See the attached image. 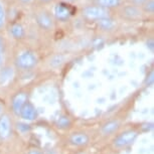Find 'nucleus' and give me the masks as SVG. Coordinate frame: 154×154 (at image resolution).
I'll return each mask as SVG.
<instances>
[{
    "label": "nucleus",
    "mask_w": 154,
    "mask_h": 154,
    "mask_svg": "<svg viewBox=\"0 0 154 154\" xmlns=\"http://www.w3.org/2000/svg\"><path fill=\"white\" fill-rule=\"evenodd\" d=\"M37 60L36 57L31 51H23L19 54L16 59V65L19 69H28L33 68L36 65Z\"/></svg>",
    "instance_id": "nucleus-1"
},
{
    "label": "nucleus",
    "mask_w": 154,
    "mask_h": 154,
    "mask_svg": "<svg viewBox=\"0 0 154 154\" xmlns=\"http://www.w3.org/2000/svg\"><path fill=\"white\" fill-rule=\"evenodd\" d=\"M84 16L89 19H102L109 17V11L100 6H88L83 10Z\"/></svg>",
    "instance_id": "nucleus-2"
},
{
    "label": "nucleus",
    "mask_w": 154,
    "mask_h": 154,
    "mask_svg": "<svg viewBox=\"0 0 154 154\" xmlns=\"http://www.w3.org/2000/svg\"><path fill=\"white\" fill-rule=\"evenodd\" d=\"M137 137V132L134 130L123 132L114 140V145L116 147H125L127 145H130Z\"/></svg>",
    "instance_id": "nucleus-3"
},
{
    "label": "nucleus",
    "mask_w": 154,
    "mask_h": 154,
    "mask_svg": "<svg viewBox=\"0 0 154 154\" xmlns=\"http://www.w3.org/2000/svg\"><path fill=\"white\" fill-rule=\"evenodd\" d=\"M27 103V95L25 93H18L12 100V110L16 115H19L22 108Z\"/></svg>",
    "instance_id": "nucleus-4"
},
{
    "label": "nucleus",
    "mask_w": 154,
    "mask_h": 154,
    "mask_svg": "<svg viewBox=\"0 0 154 154\" xmlns=\"http://www.w3.org/2000/svg\"><path fill=\"white\" fill-rule=\"evenodd\" d=\"M11 131L10 120L7 115H3L0 117V138L6 139L9 137Z\"/></svg>",
    "instance_id": "nucleus-5"
},
{
    "label": "nucleus",
    "mask_w": 154,
    "mask_h": 154,
    "mask_svg": "<svg viewBox=\"0 0 154 154\" xmlns=\"http://www.w3.org/2000/svg\"><path fill=\"white\" fill-rule=\"evenodd\" d=\"M20 116H21L22 119L26 121H32L34 119L36 118L37 116V113H36V110L35 108L31 105L29 103H26L24 105V107L22 108L21 112H20Z\"/></svg>",
    "instance_id": "nucleus-6"
},
{
    "label": "nucleus",
    "mask_w": 154,
    "mask_h": 154,
    "mask_svg": "<svg viewBox=\"0 0 154 154\" xmlns=\"http://www.w3.org/2000/svg\"><path fill=\"white\" fill-rule=\"evenodd\" d=\"M69 141L72 145H75V146H83L89 142V137L85 133H75L74 135H72Z\"/></svg>",
    "instance_id": "nucleus-7"
},
{
    "label": "nucleus",
    "mask_w": 154,
    "mask_h": 154,
    "mask_svg": "<svg viewBox=\"0 0 154 154\" xmlns=\"http://www.w3.org/2000/svg\"><path fill=\"white\" fill-rule=\"evenodd\" d=\"M69 10L66 7H65L63 5H60V4H57L54 7V15L59 20H66L69 17Z\"/></svg>",
    "instance_id": "nucleus-8"
},
{
    "label": "nucleus",
    "mask_w": 154,
    "mask_h": 154,
    "mask_svg": "<svg viewBox=\"0 0 154 154\" xmlns=\"http://www.w3.org/2000/svg\"><path fill=\"white\" fill-rule=\"evenodd\" d=\"M37 22L39 23V25L45 29H49L51 26H53V22H51V19L49 18L48 15H46L45 13H42L37 16Z\"/></svg>",
    "instance_id": "nucleus-9"
},
{
    "label": "nucleus",
    "mask_w": 154,
    "mask_h": 154,
    "mask_svg": "<svg viewBox=\"0 0 154 154\" xmlns=\"http://www.w3.org/2000/svg\"><path fill=\"white\" fill-rule=\"evenodd\" d=\"M118 126H119L118 121L108 122V123L104 125L103 128H102V133H103V134H111L115 130L118 129Z\"/></svg>",
    "instance_id": "nucleus-10"
},
{
    "label": "nucleus",
    "mask_w": 154,
    "mask_h": 154,
    "mask_svg": "<svg viewBox=\"0 0 154 154\" xmlns=\"http://www.w3.org/2000/svg\"><path fill=\"white\" fill-rule=\"evenodd\" d=\"M13 75V71L12 69L7 68L4 69L3 71L0 72V84H5L9 81Z\"/></svg>",
    "instance_id": "nucleus-11"
},
{
    "label": "nucleus",
    "mask_w": 154,
    "mask_h": 154,
    "mask_svg": "<svg viewBox=\"0 0 154 154\" xmlns=\"http://www.w3.org/2000/svg\"><path fill=\"white\" fill-rule=\"evenodd\" d=\"M98 5L103 8H111L116 7L120 4V0H97Z\"/></svg>",
    "instance_id": "nucleus-12"
},
{
    "label": "nucleus",
    "mask_w": 154,
    "mask_h": 154,
    "mask_svg": "<svg viewBox=\"0 0 154 154\" xmlns=\"http://www.w3.org/2000/svg\"><path fill=\"white\" fill-rule=\"evenodd\" d=\"M99 25H100L103 29H111V28L114 26V23H113L112 19H110L109 17H106V18L99 19Z\"/></svg>",
    "instance_id": "nucleus-13"
},
{
    "label": "nucleus",
    "mask_w": 154,
    "mask_h": 154,
    "mask_svg": "<svg viewBox=\"0 0 154 154\" xmlns=\"http://www.w3.org/2000/svg\"><path fill=\"white\" fill-rule=\"evenodd\" d=\"M11 33H12V35L15 37V38H21L23 36V34H24V31H23V28L21 25L15 24L11 28Z\"/></svg>",
    "instance_id": "nucleus-14"
},
{
    "label": "nucleus",
    "mask_w": 154,
    "mask_h": 154,
    "mask_svg": "<svg viewBox=\"0 0 154 154\" xmlns=\"http://www.w3.org/2000/svg\"><path fill=\"white\" fill-rule=\"evenodd\" d=\"M57 124V127L66 129V128H69V125H71V120H69V118L66 117V116H62V117L59 118Z\"/></svg>",
    "instance_id": "nucleus-15"
},
{
    "label": "nucleus",
    "mask_w": 154,
    "mask_h": 154,
    "mask_svg": "<svg viewBox=\"0 0 154 154\" xmlns=\"http://www.w3.org/2000/svg\"><path fill=\"white\" fill-rule=\"evenodd\" d=\"M125 13H126L128 16H131V17L138 16L139 14H140V12H139V10H138L136 7H134V6H129V7H127L126 9H125Z\"/></svg>",
    "instance_id": "nucleus-16"
},
{
    "label": "nucleus",
    "mask_w": 154,
    "mask_h": 154,
    "mask_svg": "<svg viewBox=\"0 0 154 154\" xmlns=\"http://www.w3.org/2000/svg\"><path fill=\"white\" fill-rule=\"evenodd\" d=\"M63 60V56H56V57H54L53 59H51V66H54V68H57V66H59L62 65Z\"/></svg>",
    "instance_id": "nucleus-17"
},
{
    "label": "nucleus",
    "mask_w": 154,
    "mask_h": 154,
    "mask_svg": "<svg viewBox=\"0 0 154 154\" xmlns=\"http://www.w3.org/2000/svg\"><path fill=\"white\" fill-rule=\"evenodd\" d=\"M4 22H5V11L2 4L0 3V28L4 25Z\"/></svg>",
    "instance_id": "nucleus-18"
},
{
    "label": "nucleus",
    "mask_w": 154,
    "mask_h": 154,
    "mask_svg": "<svg viewBox=\"0 0 154 154\" xmlns=\"http://www.w3.org/2000/svg\"><path fill=\"white\" fill-rule=\"evenodd\" d=\"M145 10L148 11V12H153L154 10V2L153 0H150V1H148L146 5H145Z\"/></svg>",
    "instance_id": "nucleus-19"
},
{
    "label": "nucleus",
    "mask_w": 154,
    "mask_h": 154,
    "mask_svg": "<svg viewBox=\"0 0 154 154\" xmlns=\"http://www.w3.org/2000/svg\"><path fill=\"white\" fill-rule=\"evenodd\" d=\"M3 40L0 37V66L2 65V62H3V57H4V54H3Z\"/></svg>",
    "instance_id": "nucleus-20"
},
{
    "label": "nucleus",
    "mask_w": 154,
    "mask_h": 154,
    "mask_svg": "<svg viewBox=\"0 0 154 154\" xmlns=\"http://www.w3.org/2000/svg\"><path fill=\"white\" fill-rule=\"evenodd\" d=\"M28 154H42V153H40L38 150L33 149V150H30L29 152H28Z\"/></svg>",
    "instance_id": "nucleus-21"
},
{
    "label": "nucleus",
    "mask_w": 154,
    "mask_h": 154,
    "mask_svg": "<svg viewBox=\"0 0 154 154\" xmlns=\"http://www.w3.org/2000/svg\"><path fill=\"white\" fill-rule=\"evenodd\" d=\"M133 1H134L136 4H142L145 2V0H133Z\"/></svg>",
    "instance_id": "nucleus-22"
},
{
    "label": "nucleus",
    "mask_w": 154,
    "mask_h": 154,
    "mask_svg": "<svg viewBox=\"0 0 154 154\" xmlns=\"http://www.w3.org/2000/svg\"><path fill=\"white\" fill-rule=\"evenodd\" d=\"M20 1H22L23 3H28V2L32 1V0H20Z\"/></svg>",
    "instance_id": "nucleus-23"
},
{
    "label": "nucleus",
    "mask_w": 154,
    "mask_h": 154,
    "mask_svg": "<svg viewBox=\"0 0 154 154\" xmlns=\"http://www.w3.org/2000/svg\"><path fill=\"white\" fill-rule=\"evenodd\" d=\"M42 1H49V0H42Z\"/></svg>",
    "instance_id": "nucleus-24"
},
{
    "label": "nucleus",
    "mask_w": 154,
    "mask_h": 154,
    "mask_svg": "<svg viewBox=\"0 0 154 154\" xmlns=\"http://www.w3.org/2000/svg\"><path fill=\"white\" fill-rule=\"evenodd\" d=\"M66 1H72V0H66Z\"/></svg>",
    "instance_id": "nucleus-25"
}]
</instances>
